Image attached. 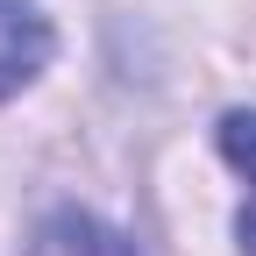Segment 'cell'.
I'll list each match as a JSON object with an SVG mask.
<instances>
[{
    "label": "cell",
    "mask_w": 256,
    "mask_h": 256,
    "mask_svg": "<svg viewBox=\"0 0 256 256\" xmlns=\"http://www.w3.org/2000/svg\"><path fill=\"white\" fill-rule=\"evenodd\" d=\"M50 50H57L50 22L28 8V0H0V100L36 78L43 64H50Z\"/></svg>",
    "instance_id": "6da1fadb"
},
{
    "label": "cell",
    "mask_w": 256,
    "mask_h": 256,
    "mask_svg": "<svg viewBox=\"0 0 256 256\" xmlns=\"http://www.w3.org/2000/svg\"><path fill=\"white\" fill-rule=\"evenodd\" d=\"M235 235H242V256H256V200L242 206V220H235Z\"/></svg>",
    "instance_id": "277c9868"
},
{
    "label": "cell",
    "mask_w": 256,
    "mask_h": 256,
    "mask_svg": "<svg viewBox=\"0 0 256 256\" xmlns=\"http://www.w3.org/2000/svg\"><path fill=\"white\" fill-rule=\"evenodd\" d=\"M28 256H136L107 220H92V214H50L43 228H36V242H28Z\"/></svg>",
    "instance_id": "7a4b0ae2"
},
{
    "label": "cell",
    "mask_w": 256,
    "mask_h": 256,
    "mask_svg": "<svg viewBox=\"0 0 256 256\" xmlns=\"http://www.w3.org/2000/svg\"><path fill=\"white\" fill-rule=\"evenodd\" d=\"M220 156L256 185V114L249 107H235V114H220Z\"/></svg>",
    "instance_id": "3957f363"
}]
</instances>
